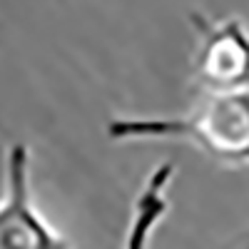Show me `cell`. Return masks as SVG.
I'll return each instance as SVG.
<instances>
[{
  "mask_svg": "<svg viewBox=\"0 0 249 249\" xmlns=\"http://www.w3.org/2000/svg\"><path fill=\"white\" fill-rule=\"evenodd\" d=\"M105 132L115 142H190L222 164H249V90L207 92L184 115L112 117Z\"/></svg>",
  "mask_w": 249,
  "mask_h": 249,
  "instance_id": "6da1fadb",
  "label": "cell"
},
{
  "mask_svg": "<svg viewBox=\"0 0 249 249\" xmlns=\"http://www.w3.org/2000/svg\"><path fill=\"white\" fill-rule=\"evenodd\" d=\"M0 249H72L33 204L30 150L15 142L5 152V190L0 199Z\"/></svg>",
  "mask_w": 249,
  "mask_h": 249,
  "instance_id": "7a4b0ae2",
  "label": "cell"
},
{
  "mask_svg": "<svg viewBox=\"0 0 249 249\" xmlns=\"http://www.w3.org/2000/svg\"><path fill=\"white\" fill-rule=\"evenodd\" d=\"M175 162H160L157 167L144 177L140 192L132 202V212L124 230L122 249H150L152 237L157 232L160 222L170 210L167 190L175 179Z\"/></svg>",
  "mask_w": 249,
  "mask_h": 249,
  "instance_id": "277c9868",
  "label": "cell"
},
{
  "mask_svg": "<svg viewBox=\"0 0 249 249\" xmlns=\"http://www.w3.org/2000/svg\"><path fill=\"white\" fill-rule=\"evenodd\" d=\"M199 33L195 57L197 80L207 92H239L249 90V33L239 20H207L192 13Z\"/></svg>",
  "mask_w": 249,
  "mask_h": 249,
  "instance_id": "3957f363",
  "label": "cell"
}]
</instances>
